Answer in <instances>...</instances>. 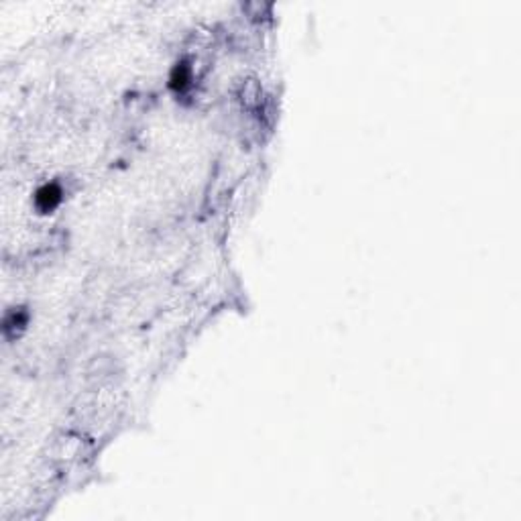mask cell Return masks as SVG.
<instances>
[{
	"label": "cell",
	"mask_w": 521,
	"mask_h": 521,
	"mask_svg": "<svg viewBox=\"0 0 521 521\" xmlns=\"http://www.w3.org/2000/svg\"><path fill=\"white\" fill-rule=\"evenodd\" d=\"M192 80H194V71H192V65L188 62H178L169 71V88L176 94L188 92L190 86H192Z\"/></svg>",
	"instance_id": "cell-2"
},
{
	"label": "cell",
	"mask_w": 521,
	"mask_h": 521,
	"mask_svg": "<svg viewBox=\"0 0 521 521\" xmlns=\"http://www.w3.org/2000/svg\"><path fill=\"white\" fill-rule=\"evenodd\" d=\"M27 311L25 309H13V311H8L6 314V318H4V332H6V336H11V332L13 330H23L25 326H27Z\"/></svg>",
	"instance_id": "cell-3"
},
{
	"label": "cell",
	"mask_w": 521,
	"mask_h": 521,
	"mask_svg": "<svg viewBox=\"0 0 521 521\" xmlns=\"http://www.w3.org/2000/svg\"><path fill=\"white\" fill-rule=\"evenodd\" d=\"M64 200V190L59 183L55 181H49L43 183L37 192H35V208L41 212V214H49L53 212Z\"/></svg>",
	"instance_id": "cell-1"
}]
</instances>
